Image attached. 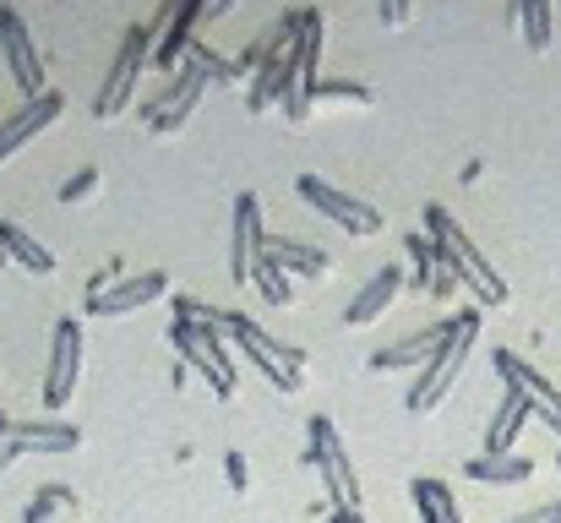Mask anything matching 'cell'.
<instances>
[{"label": "cell", "mask_w": 561, "mask_h": 523, "mask_svg": "<svg viewBox=\"0 0 561 523\" xmlns=\"http://www.w3.org/2000/svg\"><path fill=\"white\" fill-rule=\"evenodd\" d=\"M453 328H458V317H442V322H431V328H420L414 339H403V344H387L371 354V371H425L447 339H453Z\"/></svg>", "instance_id": "obj_14"}, {"label": "cell", "mask_w": 561, "mask_h": 523, "mask_svg": "<svg viewBox=\"0 0 561 523\" xmlns=\"http://www.w3.org/2000/svg\"><path fill=\"white\" fill-rule=\"evenodd\" d=\"M77 376H82V322L77 317H60L49 328V365H44V409H66L71 393H77Z\"/></svg>", "instance_id": "obj_7"}, {"label": "cell", "mask_w": 561, "mask_h": 523, "mask_svg": "<svg viewBox=\"0 0 561 523\" xmlns=\"http://www.w3.org/2000/svg\"><path fill=\"white\" fill-rule=\"evenodd\" d=\"M425 240H431V251H436V262L480 300V306H507L513 300V289H507V278L480 257V246L463 235V224L442 207V202H431L425 207Z\"/></svg>", "instance_id": "obj_1"}, {"label": "cell", "mask_w": 561, "mask_h": 523, "mask_svg": "<svg viewBox=\"0 0 561 523\" xmlns=\"http://www.w3.org/2000/svg\"><path fill=\"white\" fill-rule=\"evenodd\" d=\"M409 278H414L420 289H431V278H436V251H431V240H425V235H414V240H409Z\"/></svg>", "instance_id": "obj_28"}, {"label": "cell", "mask_w": 561, "mask_h": 523, "mask_svg": "<svg viewBox=\"0 0 561 523\" xmlns=\"http://www.w3.org/2000/svg\"><path fill=\"white\" fill-rule=\"evenodd\" d=\"M60 115H66V93H55V88H49V93L27 99L11 121H0V164H5L11 154H22V148H27L38 132H49Z\"/></svg>", "instance_id": "obj_13"}, {"label": "cell", "mask_w": 561, "mask_h": 523, "mask_svg": "<svg viewBox=\"0 0 561 523\" xmlns=\"http://www.w3.org/2000/svg\"><path fill=\"white\" fill-rule=\"evenodd\" d=\"M398 289H403V268H398V262H387L371 284H366V289L344 306V328H371L387 306H398Z\"/></svg>", "instance_id": "obj_17"}, {"label": "cell", "mask_w": 561, "mask_h": 523, "mask_svg": "<svg viewBox=\"0 0 561 523\" xmlns=\"http://www.w3.org/2000/svg\"><path fill=\"white\" fill-rule=\"evenodd\" d=\"M306 453H300V464L306 469H317L322 480H328V497L339 502V508H350V513H360V480H355V464H350V453H344V436H339V425L328 420V414H317L311 425H306Z\"/></svg>", "instance_id": "obj_5"}, {"label": "cell", "mask_w": 561, "mask_h": 523, "mask_svg": "<svg viewBox=\"0 0 561 523\" xmlns=\"http://www.w3.org/2000/svg\"><path fill=\"white\" fill-rule=\"evenodd\" d=\"M474 339H480V311L469 306V311H458V328H453V339L447 349L414 376V387L403 393V409L409 414H431L453 387H458V376H463V365H469V354H474Z\"/></svg>", "instance_id": "obj_3"}, {"label": "cell", "mask_w": 561, "mask_h": 523, "mask_svg": "<svg viewBox=\"0 0 561 523\" xmlns=\"http://www.w3.org/2000/svg\"><path fill=\"white\" fill-rule=\"evenodd\" d=\"M99 185H104V174L93 170V164H88V170H77L66 185H60V207H82V202H93V196H99Z\"/></svg>", "instance_id": "obj_27"}, {"label": "cell", "mask_w": 561, "mask_h": 523, "mask_svg": "<svg viewBox=\"0 0 561 523\" xmlns=\"http://www.w3.org/2000/svg\"><path fill=\"white\" fill-rule=\"evenodd\" d=\"M513 523H561V497L546 502V508H535V513H524V519H513Z\"/></svg>", "instance_id": "obj_34"}, {"label": "cell", "mask_w": 561, "mask_h": 523, "mask_svg": "<svg viewBox=\"0 0 561 523\" xmlns=\"http://www.w3.org/2000/svg\"><path fill=\"white\" fill-rule=\"evenodd\" d=\"M328 523H360V513H350V508H333V513H328Z\"/></svg>", "instance_id": "obj_37"}, {"label": "cell", "mask_w": 561, "mask_h": 523, "mask_svg": "<svg viewBox=\"0 0 561 523\" xmlns=\"http://www.w3.org/2000/svg\"><path fill=\"white\" fill-rule=\"evenodd\" d=\"M202 88H207V77H202L196 66H181V71H175V77H170V82H164L159 93H148V99L137 104V115H142L148 126H159V121H164L170 110H181V104H196V99H202Z\"/></svg>", "instance_id": "obj_18"}, {"label": "cell", "mask_w": 561, "mask_h": 523, "mask_svg": "<svg viewBox=\"0 0 561 523\" xmlns=\"http://www.w3.org/2000/svg\"><path fill=\"white\" fill-rule=\"evenodd\" d=\"M175 322H191V328H224V311H213L207 300L175 295Z\"/></svg>", "instance_id": "obj_29"}, {"label": "cell", "mask_w": 561, "mask_h": 523, "mask_svg": "<svg viewBox=\"0 0 561 523\" xmlns=\"http://www.w3.org/2000/svg\"><path fill=\"white\" fill-rule=\"evenodd\" d=\"M77 447H82V431L66 420H11L0 436V475L27 453H77Z\"/></svg>", "instance_id": "obj_10"}, {"label": "cell", "mask_w": 561, "mask_h": 523, "mask_svg": "<svg viewBox=\"0 0 561 523\" xmlns=\"http://www.w3.org/2000/svg\"><path fill=\"white\" fill-rule=\"evenodd\" d=\"M414 508H420V523H463L458 502H453V491H447L442 480H431V475L414 480Z\"/></svg>", "instance_id": "obj_23"}, {"label": "cell", "mask_w": 561, "mask_h": 523, "mask_svg": "<svg viewBox=\"0 0 561 523\" xmlns=\"http://www.w3.org/2000/svg\"><path fill=\"white\" fill-rule=\"evenodd\" d=\"M414 11V0H381V27H403Z\"/></svg>", "instance_id": "obj_33"}, {"label": "cell", "mask_w": 561, "mask_h": 523, "mask_svg": "<svg viewBox=\"0 0 561 523\" xmlns=\"http://www.w3.org/2000/svg\"><path fill=\"white\" fill-rule=\"evenodd\" d=\"M480 174H485V164H480V159H469V164H463V185H474Z\"/></svg>", "instance_id": "obj_36"}, {"label": "cell", "mask_w": 561, "mask_h": 523, "mask_svg": "<svg viewBox=\"0 0 561 523\" xmlns=\"http://www.w3.org/2000/svg\"><path fill=\"white\" fill-rule=\"evenodd\" d=\"M0 251H5V262H16L22 273H38V278L55 273V251H49L44 240H33L16 218H0Z\"/></svg>", "instance_id": "obj_20"}, {"label": "cell", "mask_w": 561, "mask_h": 523, "mask_svg": "<svg viewBox=\"0 0 561 523\" xmlns=\"http://www.w3.org/2000/svg\"><path fill=\"white\" fill-rule=\"evenodd\" d=\"M5 425H11V420H5V409H0V436H5Z\"/></svg>", "instance_id": "obj_38"}, {"label": "cell", "mask_w": 561, "mask_h": 523, "mask_svg": "<svg viewBox=\"0 0 561 523\" xmlns=\"http://www.w3.org/2000/svg\"><path fill=\"white\" fill-rule=\"evenodd\" d=\"M557 469H561V453H557Z\"/></svg>", "instance_id": "obj_39"}, {"label": "cell", "mask_w": 561, "mask_h": 523, "mask_svg": "<svg viewBox=\"0 0 561 523\" xmlns=\"http://www.w3.org/2000/svg\"><path fill=\"white\" fill-rule=\"evenodd\" d=\"M121 273H126V262H121V257H110V262H104V268L88 278V295H104V289H115V284H121Z\"/></svg>", "instance_id": "obj_31"}, {"label": "cell", "mask_w": 561, "mask_h": 523, "mask_svg": "<svg viewBox=\"0 0 561 523\" xmlns=\"http://www.w3.org/2000/svg\"><path fill=\"white\" fill-rule=\"evenodd\" d=\"M224 480H229V491H234V497L251 486V464H245V453H224Z\"/></svg>", "instance_id": "obj_30"}, {"label": "cell", "mask_w": 561, "mask_h": 523, "mask_svg": "<svg viewBox=\"0 0 561 523\" xmlns=\"http://www.w3.org/2000/svg\"><path fill=\"white\" fill-rule=\"evenodd\" d=\"M295 191H300V202H311V207H317L322 218H333L339 229H350V235H381V213H376L371 202H360V196L328 185L322 174H295Z\"/></svg>", "instance_id": "obj_8"}, {"label": "cell", "mask_w": 561, "mask_h": 523, "mask_svg": "<svg viewBox=\"0 0 561 523\" xmlns=\"http://www.w3.org/2000/svg\"><path fill=\"white\" fill-rule=\"evenodd\" d=\"M153 49H159V27L153 22H137L121 38V55H115L104 88L93 93V121H121L137 104V77H142V66H153Z\"/></svg>", "instance_id": "obj_4"}, {"label": "cell", "mask_w": 561, "mask_h": 523, "mask_svg": "<svg viewBox=\"0 0 561 523\" xmlns=\"http://www.w3.org/2000/svg\"><path fill=\"white\" fill-rule=\"evenodd\" d=\"M557 5H561V0H557Z\"/></svg>", "instance_id": "obj_40"}, {"label": "cell", "mask_w": 561, "mask_h": 523, "mask_svg": "<svg viewBox=\"0 0 561 523\" xmlns=\"http://www.w3.org/2000/svg\"><path fill=\"white\" fill-rule=\"evenodd\" d=\"M186 66H196L207 82H229V88H234V82H251V71H245L240 60H229V55H218V49H207V44H196V49H191Z\"/></svg>", "instance_id": "obj_25"}, {"label": "cell", "mask_w": 561, "mask_h": 523, "mask_svg": "<svg viewBox=\"0 0 561 523\" xmlns=\"http://www.w3.org/2000/svg\"><path fill=\"white\" fill-rule=\"evenodd\" d=\"M513 22L524 27V44H529L535 55L551 49V0H518V5H513Z\"/></svg>", "instance_id": "obj_24"}, {"label": "cell", "mask_w": 561, "mask_h": 523, "mask_svg": "<svg viewBox=\"0 0 561 523\" xmlns=\"http://www.w3.org/2000/svg\"><path fill=\"white\" fill-rule=\"evenodd\" d=\"M229 11H234V0H202V22H218Z\"/></svg>", "instance_id": "obj_35"}, {"label": "cell", "mask_w": 561, "mask_h": 523, "mask_svg": "<svg viewBox=\"0 0 561 523\" xmlns=\"http://www.w3.org/2000/svg\"><path fill=\"white\" fill-rule=\"evenodd\" d=\"M170 344L181 349V365L207 376V387H213L218 398H234V360H229V349H224V328L170 322Z\"/></svg>", "instance_id": "obj_6"}, {"label": "cell", "mask_w": 561, "mask_h": 523, "mask_svg": "<svg viewBox=\"0 0 561 523\" xmlns=\"http://www.w3.org/2000/svg\"><path fill=\"white\" fill-rule=\"evenodd\" d=\"M262 240H267V229H262V202H256V191H240L234 196V218H229V278L245 289L251 284V273H256V262H262Z\"/></svg>", "instance_id": "obj_12"}, {"label": "cell", "mask_w": 561, "mask_h": 523, "mask_svg": "<svg viewBox=\"0 0 561 523\" xmlns=\"http://www.w3.org/2000/svg\"><path fill=\"white\" fill-rule=\"evenodd\" d=\"M170 295V273H137V278H121L115 289H104V295H88V317H131V311H142V306H153V300H164Z\"/></svg>", "instance_id": "obj_15"}, {"label": "cell", "mask_w": 561, "mask_h": 523, "mask_svg": "<svg viewBox=\"0 0 561 523\" xmlns=\"http://www.w3.org/2000/svg\"><path fill=\"white\" fill-rule=\"evenodd\" d=\"M463 475L469 480H480V486H524V480H535V458H524V453H496V458H469L463 464Z\"/></svg>", "instance_id": "obj_21"}, {"label": "cell", "mask_w": 561, "mask_h": 523, "mask_svg": "<svg viewBox=\"0 0 561 523\" xmlns=\"http://www.w3.org/2000/svg\"><path fill=\"white\" fill-rule=\"evenodd\" d=\"M491 365H496V376H502L513 393H524V398H529V409H535V414H540V420L561 436V387L557 382H551V376H540V371H535L524 354H513V349H496V354H491Z\"/></svg>", "instance_id": "obj_11"}, {"label": "cell", "mask_w": 561, "mask_h": 523, "mask_svg": "<svg viewBox=\"0 0 561 523\" xmlns=\"http://www.w3.org/2000/svg\"><path fill=\"white\" fill-rule=\"evenodd\" d=\"M224 333H229V344L240 349L278 393H300V387H306V376H311V354H306V349L262 333V328H256L251 317H240V311H224Z\"/></svg>", "instance_id": "obj_2"}, {"label": "cell", "mask_w": 561, "mask_h": 523, "mask_svg": "<svg viewBox=\"0 0 561 523\" xmlns=\"http://www.w3.org/2000/svg\"><path fill=\"white\" fill-rule=\"evenodd\" d=\"M529 398L524 393H502V403H496V414H491V425H485V458H496V453H513V442H518V431L529 425Z\"/></svg>", "instance_id": "obj_19"}, {"label": "cell", "mask_w": 561, "mask_h": 523, "mask_svg": "<svg viewBox=\"0 0 561 523\" xmlns=\"http://www.w3.org/2000/svg\"><path fill=\"white\" fill-rule=\"evenodd\" d=\"M453 295H458V278L436 262V278H431V300H442V306H453Z\"/></svg>", "instance_id": "obj_32"}, {"label": "cell", "mask_w": 561, "mask_h": 523, "mask_svg": "<svg viewBox=\"0 0 561 523\" xmlns=\"http://www.w3.org/2000/svg\"><path fill=\"white\" fill-rule=\"evenodd\" d=\"M251 289H256L267 306H289V300H295V289H289V273H284L278 262H267V257L256 262V273H251Z\"/></svg>", "instance_id": "obj_26"}, {"label": "cell", "mask_w": 561, "mask_h": 523, "mask_svg": "<svg viewBox=\"0 0 561 523\" xmlns=\"http://www.w3.org/2000/svg\"><path fill=\"white\" fill-rule=\"evenodd\" d=\"M77 491L71 486H38L33 502L22 508V523H55V519H77Z\"/></svg>", "instance_id": "obj_22"}, {"label": "cell", "mask_w": 561, "mask_h": 523, "mask_svg": "<svg viewBox=\"0 0 561 523\" xmlns=\"http://www.w3.org/2000/svg\"><path fill=\"white\" fill-rule=\"evenodd\" d=\"M0 49H5V71H11L22 104L38 99V93H49V88H44V55H38V44H33L22 11H11V5H0Z\"/></svg>", "instance_id": "obj_9"}, {"label": "cell", "mask_w": 561, "mask_h": 523, "mask_svg": "<svg viewBox=\"0 0 561 523\" xmlns=\"http://www.w3.org/2000/svg\"><path fill=\"white\" fill-rule=\"evenodd\" d=\"M262 257L278 262L289 278H328L333 273V257L322 246H306V240H289V235H267L262 240Z\"/></svg>", "instance_id": "obj_16"}]
</instances>
